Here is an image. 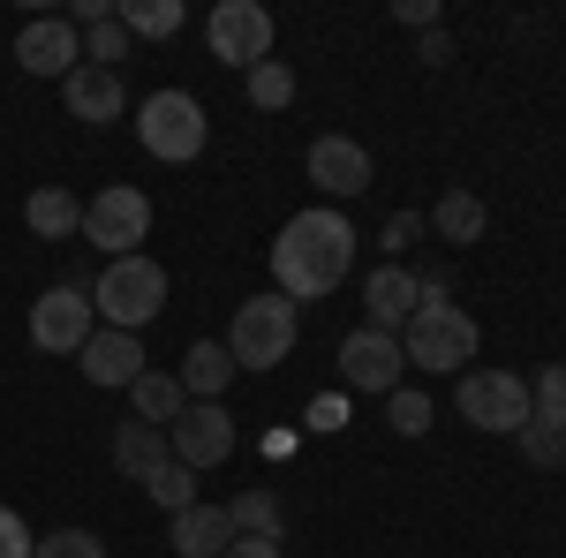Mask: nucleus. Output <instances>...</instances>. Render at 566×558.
I'll return each mask as SVG.
<instances>
[{"label":"nucleus","mask_w":566,"mask_h":558,"mask_svg":"<svg viewBox=\"0 0 566 558\" xmlns=\"http://www.w3.org/2000/svg\"><path fill=\"white\" fill-rule=\"evenodd\" d=\"M355 272V227L348 212H333V204H317V212H295L280 227V242H272V280H280V295L295 302H325L340 280Z\"/></svg>","instance_id":"nucleus-1"},{"label":"nucleus","mask_w":566,"mask_h":558,"mask_svg":"<svg viewBox=\"0 0 566 558\" xmlns=\"http://www.w3.org/2000/svg\"><path fill=\"white\" fill-rule=\"evenodd\" d=\"M303 340V309L280 295H250L234 309V325H227V355H234V370H280L287 355Z\"/></svg>","instance_id":"nucleus-2"},{"label":"nucleus","mask_w":566,"mask_h":558,"mask_svg":"<svg viewBox=\"0 0 566 558\" xmlns=\"http://www.w3.org/2000/svg\"><path fill=\"white\" fill-rule=\"evenodd\" d=\"M91 309H98V325H114V333H144V325L167 309V264H151L144 250H136V257H114L91 280Z\"/></svg>","instance_id":"nucleus-3"},{"label":"nucleus","mask_w":566,"mask_h":558,"mask_svg":"<svg viewBox=\"0 0 566 558\" xmlns=\"http://www.w3.org/2000/svg\"><path fill=\"white\" fill-rule=\"evenodd\" d=\"M476 340L483 333H476V317H469L461 302H423V309L400 325V355H408L416 370H453V378L476 362Z\"/></svg>","instance_id":"nucleus-4"},{"label":"nucleus","mask_w":566,"mask_h":558,"mask_svg":"<svg viewBox=\"0 0 566 558\" xmlns=\"http://www.w3.org/2000/svg\"><path fill=\"white\" fill-rule=\"evenodd\" d=\"M205 136H212V122H205V98H197V91H151V98L136 106V144H144L151 159H167V167L197 159Z\"/></svg>","instance_id":"nucleus-5"},{"label":"nucleus","mask_w":566,"mask_h":558,"mask_svg":"<svg viewBox=\"0 0 566 558\" xmlns=\"http://www.w3.org/2000/svg\"><path fill=\"white\" fill-rule=\"evenodd\" d=\"M144 234H151V197L129 189V181H106V189L84 204V242H91V250H106V264L136 257Z\"/></svg>","instance_id":"nucleus-6"},{"label":"nucleus","mask_w":566,"mask_h":558,"mask_svg":"<svg viewBox=\"0 0 566 558\" xmlns=\"http://www.w3.org/2000/svg\"><path fill=\"white\" fill-rule=\"evenodd\" d=\"M205 45H212V61L250 76L258 61H272V8H258V0H219L212 15H205Z\"/></svg>","instance_id":"nucleus-7"},{"label":"nucleus","mask_w":566,"mask_h":558,"mask_svg":"<svg viewBox=\"0 0 566 558\" xmlns=\"http://www.w3.org/2000/svg\"><path fill=\"white\" fill-rule=\"evenodd\" d=\"M461 415L491 438H522L528 423V378L514 370H461Z\"/></svg>","instance_id":"nucleus-8"},{"label":"nucleus","mask_w":566,"mask_h":558,"mask_svg":"<svg viewBox=\"0 0 566 558\" xmlns=\"http://www.w3.org/2000/svg\"><path fill=\"white\" fill-rule=\"evenodd\" d=\"M98 333V309H91L84 287H45L39 302H31V347H45V355H84V340Z\"/></svg>","instance_id":"nucleus-9"},{"label":"nucleus","mask_w":566,"mask_h":558,"mask_svg":"<svg viewBox=\"0 0 566 558\" xmlns=\"http://www.w3.org/2000/svg\"><path fill=\"white\" fill-rule=\"evenodd\" d=\"M400 378H408L400 333H378V325H363V333H348V340H340V386L370 392V400H386V392H400Z\"/></svg>","instance_id":"nucleus-10"},{"label":"nucleus","mask_w":566,"mask_h":558,"mask_svg":"<svg viewBox=\"0 0 566 558\" xmlns=\"http://www.w3.org/2000/svg\"><path fill=\"white\" fill-rule=\"evenodd\" d=\"M167 445H175V461L189 475H205V468H219V461H234V415H227L219 400H189L181 423L167 430Z\"/></svg>","instance_id":"nucleus-11"},{"label":"nucleus","mask_w":566,"mask_h":558,"mask_svg":"<svg viewBox=\"0 0 566 558\" xmlns=\"http://www.w3.org/2000/svg\"><path fill=\"white\" fill-rule=\"evenodd\" d=\"M15 61L31 69V76H76L84 69V31L69 23V15H31L23 31H15Z\"/></svg>","instance_id":"nucleus-12"},{"label":"nucleus","mask_w":566,"mask_h":558,"mask_svg":"<svg viewBox=\"0 0 566 558\" xmlns=\"http://www.w3.org/2000/svg\"><path fill=\"white\" fill-rule=\"evenodd\" d=\"M310 181L340 204V197H363L370 189V151L355 144V136H317L310 144Z\"/></svg>","instance_id":"nucleus-13"},{"label":"nucleus","mask_w":566,"mask_h":558,"mask_svg":"<svg viewBox=\"0 0 566 558\" xmlns=\"http://www.w3.org/2000/svg\"><path fill=\"white\" fill-rule=\"evenodd\" d=\"M61 98H69V114L91 122V129H106V122L129 114V84H122V69H91V61L61 84Z\"/></svg>","instance_id":"nucleus-14"},{"label":"nucleus","mask_w":566,"mask_h":558,"mask_svg":"<svg viewBox=\"0 0 566 558\" xmlns=\"http://www.w3.org/2000/svg\"><path fill=\"white\" fill-rule=\"evenodd\" d=\"M76 362H84L91 386H106V392H114V386H136V378H144V340H136V333H114V325H98Z\"/></svg>","instance_id":"nucleus-15"},{"label":"nucleus","mask_w":566,"mask_h":558,"mask_svg":"<svg viewBox=\"0 0 566 558\" xmlns=\"http://www.w3.org/2000/svg\"><path fill=\"white\" fill-rule=\"evenodd\" d=\"M363 309H370V325H378V333H400V325L423 309V287H416V272H400V264H378V272L363 280Z\"/></svg>","instance_id":"nucleus-16"},{"label":"nucleus","mask_w":566,"mask_h":558,"mask_svg":"<svg viewBox=\"0 0 566 558\" xmlns=\"http://www.w3.org/2000/svg\"><path fill=\"white\" fill-rule=\"evenodd\" d=\"M234 544V520H227V506H181L175 514V528H167V551H181V558H219Z\"/></svg>","instance_id":"nucleus-17"},{"label":"nucleus","mask_w":566,"mask_h":558,"mask_svg":"<svg viewBox=\"0 0 566 558\" xmlns=\"http://www.w3.org/2000/svg\"><path fill=\"white\" fill-rule=\"evenodd\" d=\"M23 227L39 234V242H69V234H84V204L61 189V181H45L23 197Z\"/></svg>","instance_id":"nucleus-18"},{"label":"nucleus","mask_w":566,"mask_h":558,"mask_svg":"<svg viewBox=\"0 0 566 558\" xmlns=\"http://www.w3.org/2000/svg\"><path fill=\"white\" fill-rule=\"evenodd\" d=\"M167 461H175L167 430H151V423H122V430H114V468L129 475V483H151Z\"/></svg>","instance_id":"nucleus-19"},{"label":"nucleus","mask_w":566,"mask_h":558,"mask_svg":"<svg viewBox=\"0 0 566 558\" xmlns=\"http://www.w3.org/2000/svg\"><path fill=\"white\" fill-rule=\"evenodd\" d=\"M483 227H491V212H483L476 189H446V197L431 204V234H438V242H453V250L483 242Z\"/></svg>","instance_id":"nucleus-20"},{"label":"nucleus","mask_w":566,"mask_h":558,"mask_svg":"<svg viewBox=\"0 0 566 558\" xmlns=\"http://www.w3.org/2000/svg\"><path fill=\"white\" fill-rule=\"evenodd\" d=\"M181 392L189 400H219V392L234 386V355H227V340H197L189 355H181Z\"/></svg>","instance_id":"nucleus-21"},{"label":"nucleus","mask_w":566,"mask_h":558,"mask_svg":"<svg viewBox=\"0 0 566 558\" xmlns=\"http://www.w3.org/2000/svg\"><path fill=\"white\" fill-rule=\"evenodd\" d=\"M129 400H136V423H151V430H175L181 408H189V392H181L175 370H144L129 386Z\"/></svg>","instance_id":"nucleus-22"},{"label":"nucleus","mask_w":566,"mask_h":558,"mask_svg":"<svg viewBox=\"0 0 566 558\" xmlns=\"http://www.w3.org/2000/svg\"><path fill=\"white\" fill-rule=\"evenodd\" d=\"M227 520H234V536H280V528H287V506H280L272 483H250V491L227 506Z\"/></svg>","instance_id":"nucleus-23"},{"label":"nucleus","mask_w":566,"mask_h":558,"mask_svg":"<svg viewBox=\"0 0 566 558\" xmlns=\"http://www.w3.org/2000/svg\"><path fill=\"white\" fill-rule=\"evenodd\" d=\"M528 423L566 430V362H544V370L528 378Z\"/></svg>","instance_id":"nucleus-24"},{"label":"nucleus","mask_w":566,"mask_h":558,"mask_svg":"<svg viewBox=\"0 0 566 558\" xmlns=\"http://www.w3.org/2000/svg\"><path fill=\"white\" fill-rule=\"evenodd\" d=\"M122 31H129V39H175L181 0H122Z\"/></svg>","instance_id":"nucleus-25"},{"label":"nucleus","mask_w":566,"mask_h":558,"mask_svg":"<svg viewBox=\"0 0 566 558\" xmlns=\"http://www.w3.org/2000/svg\"><path fill=\"white\" fill-rule=\"evenodd\" d=\"M287 98H295V69H287V61H258V69H250V106L280 114Z\"/></svg>","instance_id":"nucleus-26"},{"label":"nucleus","mask_w":566,"mask_h":558,"mask_svg":"<svg viewBox=\"0 0 566 558\" xmlns=\"http://www.w3.org/2000/svg\"><path fill=\"white\" fill-rule=\"evenodd\" d=\"M84 61H91V69H122V61H129V31H122V15L84 31Z\"/></svg>","instance_id":"nucleus-27"},{"label":"nucleus","mask_w":566,"mask_h":558,"mask_svg":"<svg viewBox=\"0 0 566 558\" xmlns=\"http://www.w3.org/2000/svg\"><path fill=\"white\" fill-rule=\"evenodd\" d=\"M31 558H106V544H98L91 528H53V536L31 544Z\"/></svg>","instance_id":"nucleus-28"},{"label":"nucleus","mask_w":566,"mask_h":558,"mask_svg":"<svg viewBox=\"0 0 566 558\" xmlns=\"http://www.w3.org/2000/svg\"><path fill=\"white\" fill-rule=\"evenodd\" d=\"M144 491H151V498H159V506H167V514H181V506H197V475L181 468V461H167V468L151 475V483H144Z\"/></svg>","instance_id":"nucleus-29"},{"label":"nucleus","mask_w":566,"mask_h":558,"mask_svg":"<svg viewBox=\"0 0 566 558\" xmlns=\"http://www.w3.org/2000/svg\"><path fill=\"white\" fill-rule=\"evenodd\" d=\"M386 415H392V430H400V438H423V430H431V400H423V392H386Z\"/></svg>","instance_id":"nucleus-30"},{"label":"nucleus","mask_w":566,"mask_h":558,"mask_svg":"<svg viewBox=\"0 0 566 558\" xmlns=\"http://www.w3.org/2000/svg\"><path fill=\"white\" fill-rule=\"evenodd\" d=\"M514 445H522L536 468H559V461H566V430H552V423H522V438H514Z\"/></svg>","instance_id":"nucleus-31"},{"label":"nucleus","mask_w":566,"mask_h":558,"mask_svg":"<svg viewBox=\"0 0 566 558\" xmlns=\"http://www.w3.org/2000/svg\"><path fill=\"white\" fill-rule=\"evenodd\" d=\"M31 544H39V536L23 528V514H8V506H0V558H31Z\"/></svg>","instance_id":"nucleus-32"},{"label":"nucleus","mask_w":566,"mask_h":558,"mask_svg":"<svg viewBox=\"0 0 566 558\" xmlns=\"http://www.w3.org/2000/svg\"><path fill=\"white\" fill-rule=\"evenodd\" d=\"M219 558H287V551H280V536H234Z\"/></svg>","instance_id":"nucleus-33"},{"label":"nucleus","mask_w":566,"mask_h":558,"mask_svg":"<svg viewBox=\"0 0 566 558\" xmlns=\"http://www.w3.org/2000/svg\"><path fill=\"white\" fill-rule=\"evenodd\" d=\"M416 234H423V212H392L386 219V250H408Z\"/></svg>","instance_id":"nucleus-34"},{"label":"nucleus","mask_w":566,"mask_h":558,"mask_svg":"<svg viewBox=\"0 0 566 558\" xmlns=\"http://www.w3.org/2000/svg\"><path fill=\"white\" fill-rule=\"evenodd\" d=\"M392 15H400L408 31H438V0H400Z\"/></svg>","instance_id":"nucleus-35"},{"label":"nucleus","mask_w":566,"mask_h":558,"mask_svg":"<svg viewBox=\"0 0 566 558\" xmlns=\"http://www.w3.org/2000/svg\"><path fill=\"white\" fill-rule=\"evenodd\" d=\"M416 61H423V69H446V61H453V39H446V31H423Z\"/></svg>","instance_id":"nucleus-36"}]
</instances>
